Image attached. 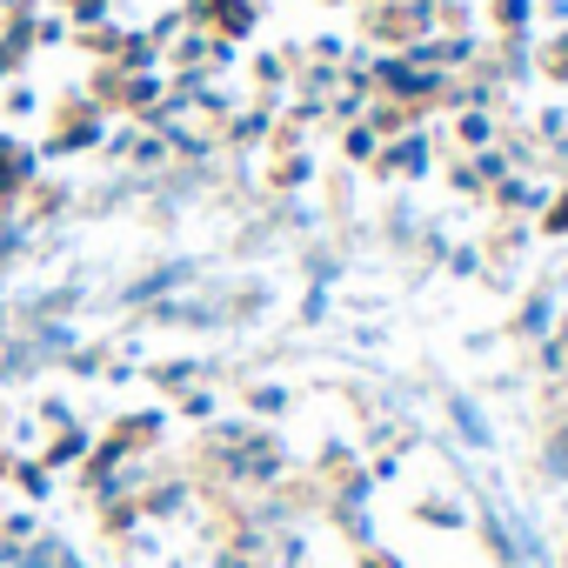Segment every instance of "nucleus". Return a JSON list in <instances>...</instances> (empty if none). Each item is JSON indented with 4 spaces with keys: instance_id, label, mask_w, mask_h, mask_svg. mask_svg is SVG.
<instances>
[{
    "instance_id": "obj_1",
    "label": "nucleus",
    "mask_w": 568,
    "mask_h": 568,
    "mask_svg": "<svg viewBox=\"0 0 568 568\" xmlns=\"http://www.w3.org/2000/svg\"><path fill=\"white\" fill-rule=\"evenodd\" d=\"M548 227H555V234H568V201L555 207V221H548Z\"/></svg>"
}]
</instances>
